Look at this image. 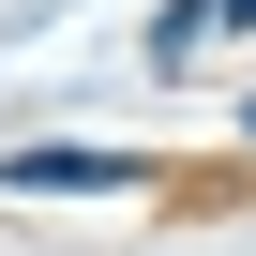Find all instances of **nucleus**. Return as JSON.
<instances>
[{
  "mask_svg": "<svg viewBox=\"0 0 256 256\" xmlns=\"http://www.w3.org/2000/svg\"><path fill=\"white\" fill-rule=\"evenodd\" d=\"M16 196H136V151H16Z\"/></svg>",
  "mask_w": 256,
  "mask_h": 256,
  "instance_id": "1",
  "label": "nucleus"
}]
</instances>
